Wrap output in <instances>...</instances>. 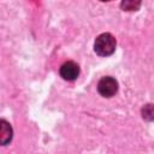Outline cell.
<instances>
[{
    "instance_id": "1",
    "label": "cell",
    "mask_w": 154,
    "mask_h": 154,
    "mask_svg": "<svg viewBox=\"0 0 154 154\" xmlns=\"http://www.w3.org/2000/svg\"><path fill=\"white\" fill-rule=\"evenodd\" d=\"M116 46L117 42L114 36L109 32H103L96 37L94 42V51L101 57H107L113 54V52L116 51Z\"/></svg>"
},
{
    "instance_id": "2",
    "label": "cell",
    "mask_w": 154,
    "mask_h": 154,
    "mask_svg": "<svg viewBox=\"0 0 154 154\" xmlns=\"http://www.w3.org/2000/svg\"><path fill=\"white\" fill-rule=\"evenodd\" d=\"M97 91L103 97H111L118 91V82L109 76L102 77L97 83Z\"/></svg>"
},
{
    "instance_id": "3",
    "label": "cell",
    "mask_w": 154,
    "mask_h": 154,
    "mask_svg": "<svg viewBox=\"0 0 154 154\" xmlns=\"http://www.w3.org/2000/svg\"><path fill=\"white\" fill-rule=\"evenodd\" d=\"M79 75V66L77 63L70 60L60 66V76L65 81H75Z\"/></svg>"
},
{
    "instance_id": "4",
    "label": "cell",
    "mask_w": 154,
    "mask_h": 154,
    "mask_svg": "<svg viewBox=\"0 0 154 154\" xmlns=\"http://www.w3.org/2000/svg\"><path fill=\"white\" fill-rule=\"evenodd\" d=\"M13 130L8 122L0 119V146H6L12 141Z\"/></svg>"
},
{
    "instance_id": "5",
    "label": "cell",
    "mask_w": 154,
    "mask_h": 154,
    "mask_svg": "<svg viewBox=\"0 0 154 154\" xmlns=\"http://www.w3.org/2000/svg\"><path fill=\"white\" fill-rule=\"evenodd\" d=\"M141 4H142V0H122L120 7L123 11L132 12V11H137Z\"/></svg>"
},
{
    "instance_id": "6",
    "label": "cell",
    "mask_w": 154,
    "mask_h": 154,
    "mask_svg": "<svg viewBox=\"0 0 154 154\" xmlns=\"http://www.w3.org/2000/svg\"><path fill=\"white\" fill-rule=\"evenodd\" d=\"M143 118H147L149 120L153 119V108H152V105L144 106V108H143Z\"/></svg>"
},
{
    "instance_id": "7",
    "label": "cell",
    "mask_w": 154,
    "mask_h": 154,
    "mask_svg": "<svg viewBox=\"0 0 154 154\" xmlns=\"http://www.w3.org/2000/svg\"><path fill=\"white\" fill-rule=\"evenodd\" d=\"M100 1H108V0H100Z\"/></svg>"
}]
</instances>
